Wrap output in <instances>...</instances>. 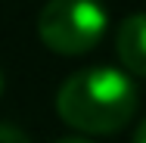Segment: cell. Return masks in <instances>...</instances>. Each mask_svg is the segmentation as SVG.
Returning <instances> with one entry per match:
<instances>
[{"label": "cell", "instance_id": "1", "mask_svg": "<svg viewBox=\"0 0 146 143\" xmlns=\"http://www.w3.org/2000/svg\"><path fill=\"white\" fill-rule=\"evenodd\" d=\"M137 84L127 72L93 65L68 75L56 90V115L81 134H115L137 112Z\"/></svg>", "mask_w": 146, "mask_h": 143}, {"label": "cell", "instance_id": "2", "mask_svg": "<svg viewBox=\"0 0 146 143\" xmlns=\"http://www.w3.org/2000/svg\"><path fill=\"white\" fill-rule=\"evenodd\" d=\"M109 28L100 0H47L37 16V37L59 56L90 53Z\"/></svg>", "mask_w": 146, "mask_h": 143}, {"label": "cell", "instance_id": "3", "mask_svg": "<svg viewBox=\"0 0 146 143\" xmlns=\"http://www.w3.org/2000/svg\"><path fill=\"white\" fill-rule=\"evenodd\" d=\"M115 53L131 75L146 78V13L121 19L115 31Z\"/></svg>", "mask_w": 146, "mask_h": 143}, {"label": "cell", "instance_id": "4", "mask_svg": "<svg viewBox=\"0 0 146 143\" xmlns=\"http://www.w3.org/2000/svg\"><path fill=\"white\" fill-rule=\"evenodd\" d=\"M0 143H31L25 131L13 128V124H0Z\"/></svg>", "mask_w": 146, "mask_h": 143}, {"label": "cell", "instance_id": "5", "mask_svg": "<svg viewBox=\"0 0 146 143\" xmlns=\"http://www.w3.org/2000/svg\"><path fill=\"white\" fill-rule=\"evenodd\" d=\"M134 143H146V118L137 124V131H134Z\"/></svg>", "mask_w": 146, "mask_h": 143}, {"label": "cell", "instance_id": "6", "mask_svg": "<svg viewBox=\"0 0 146 143\" xmlns=\"http://www.w3.org/2000/svg\"><path fill=\"white\" fill-rule=\"evenodd\" d=\"M56 143H90V140H84V137H62V140H56Z\"/></svg>", "mask_w": 146, "mask_h": 143}, {"label": "cell", "instance_id": "7", "mask_svg": "<svg viewBox=\"0 0 146 143\" xmlns=\"http://www.w3.org/2000/svg\"><path fill=\"white\" fill-rule=\"evenodd\" d=\"M0 93H3V72H0Z\"/></svg>", "mask_w": 146, "mask_h": 143}]
</instances>
